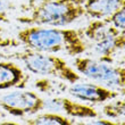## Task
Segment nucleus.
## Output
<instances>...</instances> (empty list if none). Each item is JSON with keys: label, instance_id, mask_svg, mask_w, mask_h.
<instances>
[{"label": "nucleus", "instance_id": "1", "mask_svg": "<svg viewBox=\"0 0 125 125\" xmlns=\"http://www.w3.org/2000/svg\"><path fill=\"white\" fill-rule=\"evenodd\" d=\"M17 39L27 49L47 53L65 52L72 57L83 55L89 47L83 29L29 25L17 32Z\"/></svg>", "mask_w": 125, "mask_h": 125}, {"label": "nucleus", "instance_id": "2", "mask_svg": "<svg viewBox=\"0 0 125 125\" xmlns=\"http://www.w3.org/2000/svg\"><path fill=\"white\" fill-rule=\"evenodd\" d=\"M85 0H41L27 16L18 17L26 25L62 27L67 26L85 16Z\"/></svg>", "mask_w": 125, "mask_h": 125}, {"label": "nucleus", "instance_id": "3", "mask_svg": "<svg viewBox=\"0 0 125 125\" xmlns=\"http://www.w3.org/2000/svg\"><path fill=\"white\" fill-rule=\"evenodd\" d=\"M11 57L23 62L25 68L32 74L51 76L71 84L81 81L80 73L69 65L62 57L31 49L23 50L13 55Z\"/></svg>", "mask_w": 125, "mask_h": 125}, {"label": "nucleus", "instance_id": "4", "mask_svg": "<svg viewBox=\"0 0 125 125\" xmlns=\"http://www.w3.org/2000/svg\"><path fill=\"white\" fill-rule=\"evenodd\" d=\"M73 65L80 74L106 88H125V66H114L113 62L82 56H76Z\"/></svg>", "mask_w": 125, "mask_h": 125}, {"label": "nucleus", "instance_id": "5", "mask_svg": "<svg viewBox=\"0 0 125 125\" xmlns=\"http://www.w3.org/2000/svg\"><path fill=\"white\" fill-rule=\"evenodd\" d=\"M0 107L16 117L35 115L46 109L44 99L38 93L25 89H17L0 98Z\"/></svg>", "mask_w": 125, "mask_h": 125}, {"label": "nucleus", "instance_id": "6", "mask_svg": "<svg viewBox=\"0 0 125 125\" xmlns=\"http://www.w3.org/2000/svg\"><path fill=\"white\" fill-rule=\"evenodd\" d=\"M67 92L74 99L89 104H104L119 95L116 90L109 89L95 82H76L67 86Z\"/></svg>", "mask_w": 125, "mask_h": 125}, {"label": "nucleus", "instance_id": "7", "mask_svg": "<svg viewBox=\"0 0 125 125\" xmlns=\"http://www.w3.org/2000/svg\"><path fill=\"white\" fill-rule=\"evenodd\" d=\"M44 102H46L47 110L69 116L73 118L90 119L99 117V113L95 110V108L84 105L83 102L74 101L72 99L65 98V97L56 95L52 98L44 99Z\"/></svg>", "mask_w": 125, "mask_h": 125}, {"label": "nucleus", "instance_id": "8", "mask_svg": "<svg viewBox=\"0 0 125 125\" xmlns=\"http://www.w3.org/2000/svg\"><path fill=\"white\" fill-rule=\"evenodd\" d=\"M30 75L16 62H0V90L25 89Z\"/></svg>", "mask_w": 125, "mask_h": 125}, {"label": "nucleus", "instance_id": "9", "mask_svg": "<svg viewBox=\"0 0 125 125\" xmlns=\"http://www.w3.org/2000/svg\"><path fill=\"white\" fill-rule=\"evenodd\" d=\"M125 6V0H85V15L93 20H108Z\"/></svg>", "mask_w": 125, "mask_h": 125}, {"label": "nucleus", "instance_id": "10", "mask_svg": "<svg viewBox=\"0 0 125 125\" xmlns=\"http://www.w3.org/2000/svg\"><path fill=\"white\" fill-rule=\"evenodd\" d=\"M125 48V32L119 31L117 33L110 34L105 39L93 43L92 51L94 55L99 56L100 59L113 62L112 57L116 51Z\"/></svg>", "mask_w": 125, "mask_h": 125}, {"label": "nucleus", "instance_id": "11", "mask_svg": "<svg viewBox=\"0 0 125 125\" xmlns=\"http://www.w3.org/2000/svg\"><path fill=\"white\" fill-rule=\"evenodd\" d=\"M117 32H119V30H117L108 20H94L83 29L85 39L92 41L93 43Z\"/></svg>", "mask_w": 125, "mask_h": 125}, {"label": "nucleus", "instance_id": "12", "mask_svg": "<svg viewBox=\"0 0 125 125\" xmlns=\"http://www.w3.org/2000/svg\"><path fill=\"white\" fill-rule=\"evenodd\" d=\"M24 123L25 125H75L71 118L53 112H47L38 114L34 117L25 118Z\"/></svg>", "mask_w": 125, "mask_h": 125}, {"label": "nucleus", "instance_id": "13", "mask_svg": "<svg viewBox=\"0 0 125 125\" xmlns=\"http://www.w3.org/2000/svg\"><path fill=\"white\" fill-rule=\"evenodd\" d=\"M102 113L109 118L125 119V97L105 105L104 108H102Z\"/></svg>", "mask_w": 125, "mask_h": 125}, {"label": "nucleus", "instance_id": "14", "mask_svg": "<svg viewBox=\"0 0 125 125\" xmlns=\"http://www.w3.org/2000/svg\"><path fill=\"white\" fill-rule=\"evenodd\" d=\"M35 88L40 90L41 92H55V93H62L67 91V86L62 82H57L48 79H40L35 81Z\"/></svg>", "mask_w": 125, "mask_h": 125}, {"label": "nucleus", "instance_id": "15", "mask_svg": "<svg viewBox=\"0 0 125 125\" xmlns=\"http://www.w3.org/2000/svg\"><path fill=\"white\" fill-rule=\"evenodd\" d=\"M108 21L117 29V30L125 32V6L117 10L114 15L108 18Z\"/></svg>", "mask_w": 125, "mask_h": 125}, {"label": "nucleus", "instance_id": "16", "mask_svg": "<svg viewBox=\"0 0 125 125\" xmlns=\"http://www.w3.org/2000/svg\"><path fill=\"white\" fill-rule=\"evenodd\" d=\"M13 3L10 0H0V22L9 23V13L13 9Z\"/></svg>", "mask_w": 125, "mask_h": 125}, {"label": "nucleus", "instance_id": "17", "mask_svg": "<svg viewBox=\"0 0 125 125\" xmlns=\"http://www.w3.org/2000/svg\"><path fill=\"white\" fill-rule=\"evenodd\" d=\"M75 125H121L119 122L117 121H110V119H105V118H98L93 119L90 118V121H84V122H79Z\"/></svg>", "mask_w": 125, "mask_h": 125}, {"label": "nucleus", "instance_id": "18", "mask_svg": "<svg viewBox=\"0 0 125 125\" xmlns=\"http://www.w3.org/2000/svg\"><path fill=\"white\" fill-rule=\"evenodd\" d=\"M0 125H21L20 123L16 122H9V121H5V122H0Z\"/></svg>", "mask_w": 125, "mask_h": 125}, {"label": "nucleus", "instance_id": "19", "mask_svg": "<svg viewBox=\"0 0 125 125\" xmlns=\"http://www.w3.org/2000/svg\"><path fill=\"white\" fill-rule=\"evenodd\" d=\"M119 124H121V125H125V119H124V121H121V122H119Z\"/></svg>", "mask_w": 125, "mask_h": 125}, {"label": "nucleus", "instance_id": "20", "mask_svg": "<svg viewBox=\"0 0 125 125\" xmlns=\"http://www.w3.org/2000/svg\"><path fill=\"white\" fill-rule=\"evenodd\" d=\"M31 2H34V1H36V0H30Z\"/></svg>", "mask_w": 125, "mask_h": 125}, {"label": "nucleus", "instance_id": "21", "mask_svg": "<svg viewBox=\"0 0 125 125\" xmlns=\"http://www.w3.org/2000/svg\"><path fill=\"white\" fill-rule=\"evenodd\" d=\"M1 116H2V114H1V113H0V117H1Z\"/></svg>", "mask_w": 125, "mask_h": 125}]
</instances>
